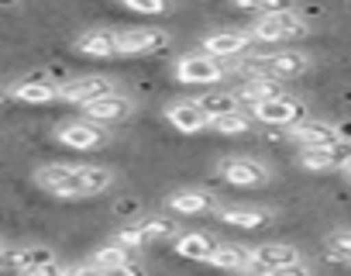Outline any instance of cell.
Segmentation results:
<instances>
[{
  "instance_id": "29",
  "label": "cell",
  "mask_w": 351,
  "mask_h": 276,
  "mask_svg": "<svg viewBox=\"0 0 351 276\" xmlns=\"http://www.w3.org/2000/svg\"><path fill=\"white\" fill-rule=\"evenodd\" d=\"M252 114H245V111H238V114H224V117H214L210 121V131H217V135H245V131H252Z\"/></svg>"
},
{
  "instance_id": "22",
  "label": "cell",
  "mask_w": 351,
  "mask_h": 276,
  "mask_svg": "<svg viewBox=\"0 0 351 276\" xmlns=\"http://www.w3.org/2000/svg\"><path fill=\"white\" fill-rule=\"evenodd\" d=\"M207 266L228 269V273H252V249L234 245V242H221V249L207 259Z\"/></svg>"
},
{
  "instance_id": "24",
  "label": "cell",
  "mask_w": 351,
  "mask_h": 276,
  "mask_svg": "<svg viewBox=\"0 0 351 276\" xmlns=\"http://www.w3.org/2000/svg\"><path fill=\"white\" fill-rule=\"evenodd\" d=\"M197 104L210 114V121H214V117H224V114H238V111H245V104L238 100L234 90H214V93H204Z\"/></svg>"
},
{
  "instance_id": "32",
  "label": "cell",
  "mask_w": 351,
  "mask_h": 276,
  "mask_svg": "<svg viewBox=\"0 0 351 276\" xmlns=\"http://www.w3.org/2000/svg\"><path fill=\"white\" fill-rule=\"evenodd\" d=\"M69 276H107V273L93 262H80V266H69Z\"/></svg>"
},
{
  "instance_id": "12",
  "label": "cell",
  "mask_w": 351,
  "mask_h": 276,
  "mask_svg": "<svg viewBox=\"0 0 351 276\" xmlns=\"http://www.w3.org/2000/svg\"><path fill=\"white\" fill-rule=\"evenodd\" d=\"M117 45H121V59L124 56H152V52L169 45V32H162V28H121Z\"/></svg>"
},
{
  "instance_id": "4",
  "label": "cell",
  "mask_w": 351,
  "mask_h": 276,
  "mask_svg": "<svg viewBox=\"0 0 351 276\" xmlns=\"http://www.w3.org/2000/svg\"><path fill=\"white\" fill-rule=\"evenodd\" d=\"M221 76H224V62L207 52H186L176 62V80L190 87H207V83H217Z\"/></svg>"
},
{
  "instance_id": "16",
  "label": "cell",
  "mask_w": 351,
  "mask_h": 276,
  "mask_svg": "<svg viewBox=\"0 0 351 276\" xmlns=\"http://www.w3.org/2000/svg\"><path fill=\"white\" fill-rule=\"evenodd\" d=\"M165 117L176 131L183 135H197V131H210V114L197 104V100H176L165 107Z\"/></svg>"
},
{
  "instance_id": "26",
  "label": "cell",
  "mask_w": 351,
  "mask_h": 276,
  "mask_svg": "<svg viewBox=\"0 0 351 276\" xmlns=\"http://www.w3.org/2000/svg\"><path fill=\"white\" fill-rule=\"evenodd\" d=\"M80 183H83L86 197H100L114 183V173L107 166H80Z\"/></svg>"
},
{
  "instance_id": "20",
  "label": "cell",
  "mask_w": 351,
  "mask_h": 276,
  "mask_svg": "<svg viewBox=\"0 0 351 276\" xmlns=\"http://www.w3.org/2000/svg\"><path fill=\"white\" fill-rule=\"evenodd\" d=\"M252 32H214L204 38V52L207 56H221V59H231V56H241L248 45H252Z\"/></svg>"
},
{
  "instance_id": "15",
  "label": "cell",
  "mask_w": 351,
  "mask_h": 276,
  "mask_svg": "<svg viewBox=\"0 0 351 276\" xmlns=\"http://www.w3.org/2000/svg\"><path fill=\"white\" fill-rule=\"evenodd\" d=\"M131 111H134L131 97H124V93H110V97H104V100L86 104V107H83V117L93 121V124H100V128H110V124L128 121Z\"/></svg>"
},
{
  "instance_id": "19",
  "label": "cell",
  "mask_w": 351,
  "mask_h": 276,
  "mask_svg": "<svg viewBox=\"0 0 351 276\" xmlns=\"http://www.w3.org/2000/svg\"><path fill=\"white\" fill-rule=\"evenodd\" d=\"M76 52H83V56H90V59H121L117 32L93 28V32H86V35L76 38Z\"/></svg>"
},
{
  "instance_id": "17",
  "label": "cell",
  "mask_w": 351,
  "mask_h": 276,
  "mask_svg": "<svg viewBox=\"0 0 351 276\" xmlns=\"http://www.w3.org/2000/svg\"><path fill=\"white\" fill-rule=\"evenodd\" d=\"M234 93H238V100H241L245 107L255 111L258 104H269V100L286 97V83L276 80V76H245V83H241Z\"/></svg>"
},
{
  "instance_id": "7",
  "label": "cell",
  "mask_w": 351,
  "mask_h": 276,
  "mask_svg": "<svg viewBox=\"0 0 351 276\" xmlns=\"http://www.w3.org/2000/svg\"><path fill=\"white\" fill-rule=\"evenodd\" d=\"M293 266H303V262H300V249L289 242H265L252 249V273H282Z\"/></svg>"
},
{
  "instance_id": "14",
  "label": "cell",
  "mask_w": 351,
  "mask_h": 276,
  "mask_svg": "<svg viewBox=\"0 0 351 276\" xmlns=\"http://www.w3.org/2000/svg\"><path fill=\"white\" fill-rule=\"evenodd\" d=\"M289 142H296L300 149H327V146H337L344 142L337 124H327V121H303L296 128H289Z\"/></svg>"
},
{
  "instance_id": "5",
  "label": "cell",
  "mask_w": 351,
  "mask_h": 276,
  "mask_svg": "<svg viewBox=\"0 0 351 276\" xmlns=\"http://www.w3.org/2000/svg\"><path fill=\"white\" fill-rule=\"evenodd\" d=\"M306 35V21L300 18V11H282L272 18H258L252 25V38L255 42H289Z\"/></svg>"
},
{
  "instance_id": "11",
  "label": "cell",
  "mask_w": 351,
  "mask_h": 276,
  "mask_svg": "<svg viewBox=\"0 0 351 276\" xmlns=\"http://www.w3.org/2000/svg\"><path fill=\"white\" fill-rule=\"evenodd\" d=\"M165 207L172 211V214H183V218H190V214H217L221 211V204H217V197L210 194V190H204V187H183V190H172L169 197H165Z\"/></svg>"
},
{
  "instance_id": "1",
  "label": "cell",
  "mask_w": 351,
  "mask_h": 276,
  "mask_svg": "<svg viewBox=\"0 0 351 276\" xmlns=\"http://www.w3.org/2000/svg\"><path fill=\"white\" fill-rule=\"evenodd\" d=\"M35 183L59 197V200H83V183H80V166L73 163H49V166H38L35 170Z\"/></svg>"
},
{
  "instance_id": "10",
  "label": "cell",
  "mask_w": 351,
  "mask_h": 276,
  "mask_svg": "<svg viewBox=\"0 0 351 276\" xmlns=\"http://www.w3.org/2000/svg\"><path fill=\"white\" fill-rule=\"evenodd\" d=\"M221 180L231 183V187H265L269 183V166L258 163V159H248V156H231L221 163Z\"/></svg>"
},
{
  "instance_id": "28",
  "label": "cell",
  "mask_w": 351,
  "mask_h": 276,
  "mask_svg": "<svg viewBox=\"0 0 351 276\" xmlns=\"http://www.w3.org/2000/svg\"><path fill=\"white\" fill-rule=\"evenodd\" d=\"M324 255H327L330 262H341V266L351 269V228L330 231V235H327V249H324Z\"/></svg>"
},
{
  "instance_id": "18",
  "label": "cell",
  "mask_w": 351,
  "mask_h": 276,
  "mask_svg": "<svg viewBox=\"0 0 351 276\" xmlns=\"http://www.w3.org/2000/svg\"><path fill=\"white\" fill-rule=\"evenodd\" d=\"M217 249H221V242L207 231H186V235H180L172 242V252L180 259H190V262H207Z\"/></svg>"
},
{
  "instance_id": "23",
  "label": "cell",
  "mask_w": 351,
  "mask_h": 276,
  "mask_svg": "<svg viewBox=\"0 0 351 276\" xmlns=\"http://www.w3.org/2000/svg\"><path fill=\"white\" fill-rule=\"evenodd\" d=\"M134 228H138V235H141L145 245L162 242V238H180V235H176V231H180V225H176L172 218H165V214H148V218L134 221Z\"/></svg>"
},
{
  "instance_id": "2",
  "label": "cell",
  "mask_w": 351,
  "mask_h": 276,
  "mask_svg": "<svg viewBox=\"0 0 351 276\" xmlns=\"http://www.w3.org/2000/svg\"><path fill=\"white\" fill-rule=\"evenodd\" d=\"M306 69H310V56L300 49H286V52H272V56H258L245 62L248 76H276V80H293V76H303Z\"/></svg>"
},
{
  "instance_id": "21",
  "label": "cell",
  "mask_w": 351,
  "mask_h": 276,
  "mask_svg": "<svg viewBox=\"0 0 351 276\" xmlns=\"http://www.w3.org/2000/svg\"><path fill=\"white\" fill-rule=\"evenodd\" d=\"M8 97H11V100H18V104H52V100H62V90H59L56 83L21 80V83H11Z\"/></svg>"
},
{
  "instance_id": "30",
  "label": "cell",
  "mask_w": 351,
  "mask_h": 276,
  "mask_svg": "<svg viewBox=\"0 0 351 276\" xmlns=\"http://www.w3.org/2000/svg\"><path fill=\"white\" fill-rule=\"evenodd\" d=\"M124 8L134 14H169L172 11V4H165V0H124Z\"/></svg>"
},
{
  "instance_id": "6",
  "label": "cell",
  "mask_w": 351,
  "mask_h": 276,
  "mask_svg": "<svg viewBox=\"0 0 351 276\" xmlns=\"http://www.w3.org/2000/svg\"><path fill=\"white\" fill-rule=\"evenodd\" d=\"M59 90H62V100H66V104H80V107H86V104H93V100H104V97L117 93L114 80H110V76H100V73L66 80V83H59Z\"/></svg>"
},
{
  "instance_id": "31",
  "label": "cell",
  "mask_w": 351,
  "mask_h": 276,
  "mask_svg": "<svg viewBox=\"0 0 351 276\" xmlns=\"http://www.w3.org/2000/svg\"><path fill=\"white\" fill-rule=\"evenodd\" d=\"M18 276H69V269L66 266H38V269H28V273H18Z\"/></svg>"
},
{
  "instance_id": "27",
  "label": "cell",
  "mask_w": 351,
  "mask_h": 276,
  "mask_svg": "<svg viewBox=\"0 0 351 276\" xmlns=\"http://www.w3.org/2000/svg\"><path fill=\"white\" fill-rule=\"evenodd\" d=\"M131 255H134L131 249H124V245H117V242H107V245H100V249L90 255V262H93V266H100V269L107 273V269L128 266V262H131Z\"/></svg>"
},
{
  "instance_id": "35",
  "label": "cell",
  "mask_w": 351,
  "mask_h": 276,
  "mask_svg": "<svg viewBox=\"0 0 351 276\" xmlns=\"http://www.w3.org/2000/svg\"><path fill=\"white\" fill-rule=\"evenodd\" d=\"M245 276H272V273H245Z\"/></svg>"
},
{
  "instance_id": "34",
  "label": "cell",
  "mask_w": 351,
  "mask_h": 276,
  "mask_svg": "<svg viewBox=\"0 0 351 276\" xmlns=\"http://www.w3.org/2000/svg\"><path fill=\"white\" fill-rule=\"evenodd\" d=\"M272 276H310L306 266H293V269H282V273H272Z\"/></svg>"
},
{
  "instance_id": "25",
  "label": "cell",
  "mask_w": 351,
  "mask_h": 276,
  "mask_svg": "<svg viewBox=\"0 0 351 276\" xmlns=\"http://www.w3.org/2000/svg\"><path fill=\"white\" fill-rule=\"evenodd\" d=\"M217 218L224 225H234V228H245V231H255V228L269 225V211H255V207H221Z\"/></svg>"
},
{
  "instance_id": "9",
  "label": "cell",
  "mask_w": 351,
  "mask_h": 276,
  "mask_svg": "<svg viewBox=\"0 0 351 276\" xmlns=\"http://www.w3.org/2000/svg\"><path fill=\"white\" fill-rule=\"evenodd\" d=\"M296 163L306 173H334V170L344 173L348 163H351V142H337V146H327V149H300Z\"/></svg>"
},
{
  "instance_id": "33",
  "label": "cell",
  "mask_w": 351,
  "mask_h": 276,
  "mask_svg": "<svg viewBox=\"0 0 351 276\" xmlns=\"http://www.w3.org/2000/svg\"><path fill=\"white\" fill-rule=\"evenodd\" d=\"M107 276H145V269L138 262H128V266H117V269H107Z\"/></svg>"
},
{
  "instance_id": "3",
  "label": "cell",
  "mask_w": 351,
  "mask_h": 276,
  "mask_svg": "<svg viewBox=\"0 0 351 276\" xmlns=\"http://www.w3.org/2000/svg\"><path fill=\"white\" fill-rule=\"evenodd\" d=\"M56 142L66 149H76V152H93V149L107 146V128H100L86 117H76V121H66L56 128Z\"/></svg>"
},
{
  "instance_id": "13",
  "label": "cell",
  "mask_w": 351,
  "mask_h": 276,
  "mask_svg": "<svg viewBox=\"0 0 351 276\" xmlns=\"http://www.w3.org/2000/svg\"><path fill=\"white\" fill-rule=\"evenodd\" d=\"M0 262L11 273H28V269H38V266H52L56 252L45 249V245H4Z\"/></svg>"
},
{
  "instance_id": "8",
  "label": "cell",
  "mask_w": 351,
  "mask_h": 276,
  "mask_svg": "<svg viewBox=\"0 0 351 276\" xmlns=\"http://www.w3.org/2000/svg\"><path fill=\"white\" fill-rule=\"evenodd\" d=\"M252 117L262 121V124H276V128H296V124L306 121V104L286 93V97H279V100L258 104V107L252 111Z\"/></svg>"
}]
</instances>
